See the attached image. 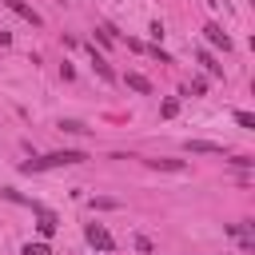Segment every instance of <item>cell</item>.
I'll return each mask as SVG.
<instances>
[{
	"mask_svg": "<svg viewBox=\"0 0 255 255\" xmlns=\"http://www.w3.org/2000/svg\"><path fill=\"white\" fill-rule=\"evenodd\" d=\"M88 155L84 151H76V147H64V151H52V155H40V159H28V163H20V171H52V167H72V163H84Z\"/></svg>",
	"mask_w": 255,
	"mask_h": 255,
	"instance_id": "cell-1",
	"label": "cell"
},
{
	"mask_svg": "<svg viewBox=\"0 0 255 255\" xmlns=\"http://www.w3.org/2000/svg\"><path fill=\"white\" fill-rule=\"evenodd\" d=\"M84 239H88L96 251H116V239L108 235V227H104V223H88V227H84Z\"/></svg>",
	"mask_w": 255,
	"mask_h": 255,
	"instance_id": "cell-2",
	"label": "cell"
},
{
	"mask_svg": "<svg viewBox=\"0 0 255 255\" xmlns=\"http://www.w3.org/2000/svg\"><path fill=\"white\" fill-rule=\"evenodd\" d=\"M203 40H207L211 48H223V52H231V36H227L219 24H203Z\"/></svg>",
	"mask_w": 255,
	"mask_h": 255,
	"instance_id": "cell-3",
	"label": "cell"
},
{
	"mask_svg": "<svg viewBox=\"0 0 255 255\" xmlns=\"http://www.w3.org/2000/svg\"><path fill=\"white\" fill-rule=\"evenodd\" d=\"M88 56H92V68H96V76H100V80H104V84H116V80H120V76H116V72H112V64H108V60H104V56H100V52H96V44H92V48H88Z\"/></svg>",
	"mask_w": 255,
	"mask_h": 255,
	"instance_id": "cell-4",
	"label": "cell"
},
{
	"mask_svg": "<svg viewBox=\"0 0 255 255\" xmlns=\"http://www.w3.org/2000/svg\"><path fill=\"white\" fill-rule=\"evenodd\" d=\"M32 211L40 215V223H36V231H40L44 239H52V235H56V215H52V211H48L44 203H32Z\"/></svg>",
	"mask_w": 255,
	"mask_h": 255,
	"instance_id": "cell-5",
	"label": "cell"
},
{
	"mask_svg": "<svg viewBox=\"0 0 255 255\" xmlns=\"http://www.w3.org/2000/svg\"><path fill=\"white\" fill-rule=\"evenodd\" d=\"M183 147L191 155H223V143H211V139H187Z\"/></svg>",
	"mask_w": 255,
	"mask_h": 255,
	"instance_id": "cell-6",
	"label": "cell"
},
{
	"mask_svg": "<svg viewBox=\"0 0 255 255\" xmlns=\"http://www.w3.org/2000/svg\"><path fill=\"white\" fill-rule=\"evenodd\" d=\"M4 4H8V8L16 12V16H24V20L32 24V28H40V24H44V20H40V12H36L32 4H24V0H4Z\"/></svg>",
	"mask_w": 255,
	"mask_h": 255,
	"instance_id": "cell-7",
	"label": "cell"
},
{
	"mask_svg": "<svg viewBox=\"0 0 255 255\" xmlns=\"http://www.w3.org/2000/svg\"><path fill=\"white\" fill-rule=\"evenodd\" d=\"M195 60L203 64V72H207V76H223V64H219V60H215L207 48H199V52H195Z\"/></svg>",
	"mask_w": 255,
	"mask_h": 255,
	"instance_id": "cell-8",
	"label": "cell"
},
{
	"mask_svg": "<svg viewBox=\"0 0 255 255\" xmlns=\"http://www.w3.org/2000/svg\"><path fill=\"white\" fill-rule=\"evenodd\" d=\"M124 84H128L131 92H139V96H151V80H147V76H139V72H128V76H124Z\"/></svg>",
	"mask_w": 255,
	"mask_h": 255,
	"instance_id": "cell-9",
	"label": "cell"
},
{
	"mask_svg": "<svg viewBox=\"0 0 255 255\" xmlns=\"http://www.w3.org/2000/svg\"><path fill=\"white\" fill-rule=\"evenodd\" d=\"M147 167H155V171H187V163L183 159H143Z\"/></svg>",
	"mask_w": 255,
	"mask_h": 255,
	"instance_id": "cell-10",
	"label": "cell"
},
{
	"mask_svg": "<svg viewBox=\"0 0 255 255\" xmlns=\"http://www.w3.org/2000/svg\"><path fill=\"white\" fill-rule=\"evenodd\" d=\"M235 124H239L243 131H255V116H251V112H235Z\"/></svg>",
	"mask_w": 255,
	"mask_h": 255,
	"instance_id": "cell-11",
	"label": "cell"
},
{
	"mask_svg": "<svg viewBox=\"0 0 255 255\" xmlns=\"http://www.w3.org/2000/svg\"><path fill=\"white\" fill-rule=\"evenodd\" d=\"M175 112H179V100H163V104H159V116H163V120H171Z\"/></svg>",
	"mask_w": 255,
	"mask_h": 255,
	"instance_id": "cell-12",
	"label": "cell"
},
{
	"mask_svg": "<svg viewBox=\"0 0 255 255\" xmlns=\"http://www.w3.org/2000/svg\"><path fill=\"white\" fill-rule=\"evenodd\" d=\"M24 255H52L48 243H24Z\"/></svg>",
	"mask_w": 255,
	"mask_h": 255,
	"instance_id": "cell-13",
	"label": "cell"
},
{
	"mask_svg": "<svg viewBox=\"0 0 255 255\" xmlns=\"http://www.w3.org/2000/svg\"><path fill=\"white\" fill-rule=\"evenodd\" d=\"M60 128H64V131H72V135H80V131H88V128H84L80 120H60Z\"/></svg>",
	"mask_w": 255,
	"mask_h": 255,
	"instance_id": "cell-14",
	"label": "cell"
},
{
	"mask_svg": "<svg viewBox=\"0 0 255 255\" xmlns=\"http://www.w3.org/2000/svg\"><path fill=\"white\" fill-rule=\"evenodd\" d=\"M135 251H143V255H151V239H143V235H139V239H135Z\"/></svg>",
	"mask_w": 255,
	"mask_h": 255,
	"instance_id": "cell-15",
	"label": "cell"
},
{
	"mask_svg": "<svg viewBox=\"0 0 255 255\" xmlns=\"http://www.w3.org/2000/svg\"><path fill=\"white\" fill-rule=\"evenodd\" d=\"M8 44H12V36H8V32H0V48H8Z\"/></svg>",
	"mask_w": 255,
	"mask_h": 255,
	"instance_id": "cell-16",
	"label": "cell"
},
{
	"mask_svg": "<svg viewBox=\"0 0 255 255\" xmlns=\"http://www.w3.org/2000/svg\"><path fill=\"white\" fill-rule=\"evenodd\" d=\"M207 4H211V8H219V4H223V0H207Z\"/></svg>",
	"mask_w": 255,
	"mask_h": 255,
	"instance_id": "cell-17",
	"label": "cell"
}]
</instances>
